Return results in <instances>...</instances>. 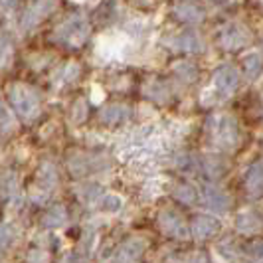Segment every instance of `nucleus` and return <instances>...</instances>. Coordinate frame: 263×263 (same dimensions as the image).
Returning <instances> with one entry per match:
<instances>
[{
  "instance_id": "1",
  "label": "nucleus",
  "mask_w": 263,
  "mask_h": 263,
  "mask_svg": "<svg viewBox=\"0 0 263 263\" xmlns=\"http://www.w3.org/2000/svg\"><path fill=\"white\" fill-rule=\"evenodd\" d=\"M8 101L18 117L32 121L40 113V95L34 87L26 83H12L8 85Z\"/></svg>"
},
{
  "instance_id": "2",
  "label": "nucleus",
  "mask_w": 263,
  "mask_h": 263,
  "mask_svg": "<svg viewBox=\"0 0 263 263\" xmlns=\"http://www.w3.org/2000/svg\"><path fill=\"white\" fill-rule=\"evenodd\" d=\"M55 38L60 40L62 44L69 46V48H79V46H83L87 42V38H89V22L81 14L69 16L67 20H64L58 26Z\"/></svg>"
},
{
  "instance_id": "3",
  "label": "nucleus",
  "mask_w": 263,
  "mask_h": 263,
  "mask_svg": "<svg viewBox=\"0 0 263 263\" xmlns=\"http://www.w3.org/2000/svg\"><path fill=\"white\" fill-rule=\"evenodd\" d=\"M212 137L214 143L224 148V151H234L239 143V127L237 121L228 113H220L212 119Z\"/></svg>"
},
{
  "instance_id": "4",
  "label": "nucleus",
  "mask_w": 263,
  "mask_h": 263,
  "mask_svg": "<svg viewBox=\"0 0 263 263\" xmlns=\"http://www.w3.org/2000/svg\"><path fill=\"white\" fill-rule=\"evenodd\" d=\"M218 38H220V44H222L224 50L237 52V50H241L243 46L250 44V32L237 22H228L222 26Z\"/></svg>"
},
{
  "instance_id": "5",
  "label": "nucleus",
  "mask_w": 263,
  "mask_h": 263,
  "mask_svg": "<svg viewBox=\"0 0 263 263\" xmlns=\"http://www.w3.org/2000/svg\"><path fill=\"white\" fill-rule=\"evenodd\" d=\"M55 8V0H34L22 14V30L30 32L38 26L44 18H48Z\"/></svg>"
},
{
  "instance_id": "6",
  "label": "nucleus",
  "mask_w": 263,
  "mask_h": 263,
  "mask_svg": "<svg viewBox=\"0 0 263 263\" xmlns=\"http://www.w3.org/2000/svg\"><path fill=\"white\" fill-rule=\"evenodd\" d=\"M212 83H214V89L218 93H222V95H232V93H236L237 85H239V73H237V69L234 66L224 64V66L214 69Z\"/></svg>"
},
{
  "instance_id": "7",
  "label": "nucleus",
  "mask_w": 263,
  "mask_h": 263,
  "mask_svg": "<svg viewBox=\"0 0 263 263\" xmlns=\"http://www.w3.org/2000/svg\"><path fill=\"white\" fill-rule=\"evenodd\" d=\"M145 248L146 243L143 237H131V239H127V241L121 243V248H119L113 263H141Z\"/></svg>"
},
{
  "instance_id": "8",
  "label": "nucleus",
  "mask_w": 263,
  "mask_h": 263,
  "mask_svg": "<svg viewBox=\"0 0 263 263\" xmlns=\"http://www.w3.org/2000/svg\"><path fill=\"white\" fill-rule=\"evenodd\" d=\"M166 44L171 48H174L176 52H182V53H200L204 50L202 38L198 36L196 32H180V34L172 36Z\"/></svg>"
},
{
  "instance_id": "9",
  "label": "nucleus",
  "mask_w": 263,
  "mask_h": 263,
  "mask_svg": "<svg viewBox=\"0 0 263 263\" xmlns=\"http://www.w3.org/2000/svg\"><path fill=\"white\" fill-rule=\"evenodd\" d=\"M220 228H222L220 220H216L214 216H196L192 220V226H190V234L200 241H204V239H210L212 236H216L220 232Z\"/></svg>"
},
{
  "instance_id": "10",
  "label": "nucleus",
  "mask_w": 263,
  "mask_h": 263,
  "mask_svg": "<svg viewBox=\"0 0 263 263\" xmlns=\"http://www.w3.org/2000/svg\"><path fill=\"white\" fill-rule=\"evenodd\" d=\"M202 200L216 214H224L230 208V198H228V194L214 184H206L202 188Z\"/></svg>"
},
{
  "instance_id": "11",
  "label": "nucleus",
  "mask_w": 263,
  "mask_h": 263,
  "mask_svg": "<svg viewBox=\"0 0 263 263\" xmlns=\"http://www.w3.org/2000/svg\"><path fill=\"white\" fill-rule=\"evenodd\" d=\"M158 224H160L162 232H164L166 236H172V237H186L188 236V230H186L182 218H180L174 210H162L160 212Z\"/></svg>"
},
{
  "instance_id": "12",
  "label": "nucleus",
  "mask_w": 263,
  "mask_h": 263,
  "mask_svg": "<svg viewBox=\"0 0 263 263\" xmlns=\"http://www.w3.org/2000/svg\"><path fill=\"white\" fill-rule=\"evenodd\" d=\"M174 16L184 24H200L206 18V12L200 4L186 0V2H180L174 6Z\"/></svg>"
},
{
  "instance_id": "13",
  "label": "nucleus",
  "mask_w": 263,
  "mask_h": 263,
  "mask_svg": "<svg viewBox=\"0 0 263 263\" xmlns=\"http://www.w3.org/2000/svg\"><path fill=\"white\" fill-rule=\"evenodd\" d=\"M129 117H131V109L127 105H121V103L107 105L101 111V121L105 125H121V123H127Z\"/></svg>"
},
{
  "instance_id": "14",
  "label": "nucleus",
  "mask_w": 263,
  "mask_h": 263,
  "mask_svg": "<svg viewBox=\"0 0 263 263\" xmlns=\"http://www.w3.org/2000/svg\"><path fill=\"white\" fill-rule=\"evenodd\" d=\"M58 184V172L53 168V164L50 162H44L40 164V171H38V188H42L44 194L52 192L53 188Z\"/></svg>"
},
{
  "instance_id": "15",
  "label": "nucleus",
  "mask_w": 263,
  "mask_h": 263,
  "mask_svg": "<svg viewBox=\"0 0 263 263\" xmlns=\"http://www.w3.org/2000/svg\"><path fill=\"white\" fill-rule=\"evenodd\" d=\"M67 222V210L64 204H58L46 212V216L42 218V226L48 230H58Z\"/></svg>"
},
{
  "instance_id": "16",
  "label": "nucleus",
  "mask_w": 263,
  "mask_h": 263,
  "mask_svg": "<svg viewBox=\"0 0 263 263\" xmlns=\"http://www.w3.org/2000/svg\"><path fill=\"white\" fill-rule=\"evenodd\" d=\"M246 188L251 194H261L263 192V158L257 160L246 174Z\"/></svg>"
},
{
  "instance_id": "17",
  "label": "nucleus",
  "mask_w": 263,
  "mask_h": 263,
  "mask_svg": "<svg viewBox=\"0 0 263 263\" xmlns=\"http://www.w3.org/2000/svg\"><path fill=\"white\" fill-rule=\"evenodd\" d=\"M236 228L243 234H253L261 228V220L253 212H241L236 220Z\"/></svg>"
},
{
  "instance_id": "18",
  "label": "nucleus",
  "mask_w": 263,
  "mask_h": 263,
  "mask_svg": "<svg viewBox=\"0 0 263 263\" xmlns=\"http://www.w3.org/2000/svg\"><path fill=\"white\" fill-rule=\"evenodd\" d=\"M14 58L12 38L6 32H0V67H8Z\"/></svg>"
},
{
  "instance_id": "19",
  "label": "nucleus",
  "mask_w": 263,
  "mask_h": 263,
  "mask_svg": "<svg viewBox=\"0 0 263 263\" xmlns=\"http://www.w3.org/2000/svg\"><path fill=\"white\" fill-rule=\"evenodd\" d=\"M172 71L180 79H184L186 83H192V81H196V78H198V67L194 66L192 62H186V60L174 64V66H172Z\"/></svg>"
},
{
  "instance_id": "20",
  "label": "nucleus",
  "mask_w": 263,
  "mask_h": 263,
  "mask_svg": "<svg viewBox=\"0 0 263 263\" xmlns=\"http://www.w3.org/2000/svg\"><path fill=\"white\" fill-rule=\"evenodd\" d=\"M261 67H263V60L257 52L248 53V55L243 58V69H246V76L250 79L257 78V76L261 73Z\"/></svg>"
},
{
  "instance_id": "21",
  "label": "nucleus",
  "mask_w": 263,
  "mask_h": 263,
  "mask_svg": "<svg viewBox=\"0 0 263 263\" xmlns=\"http://www.w3.org/2000/svg\"><path fill=\"white\" fill-rule=\"evenodd\" d=\"M172 196L176 198L180 204H186V206H192L194 202H196V190L192 188L190 184H176L174 186V190H172Z\"/></svg>"
},
{
  "instance_id": "22",
  "label": "nucleus",
  "mask_w": 263,
  "mask_h": 263,
  "mask_svg": "<svg viewBox=\"0 0 263 263\" xmlns=\"http://www.w3.org/2000/svg\"><path fill=\"white\" fill-rule=\"evenodd\" d=\"M123 206V198L117 196V194H103L99 196V208L107 214H115V212L121 210Z\"/></svg>"
},
{
  "instance_id": "23",
  "label": "nucleus",
  "mask_w": 263,
  "mask_h": 263,
  "mask_svg": "<svg viewBox=\"0 0 263 263\" xmlns=\"http://www.w3.org/2000/svg\"><path fill=\"white\" fill-rule=\"evenodd\" d=\"M78 78H79L78 64H66V66L60 69V76H58V79H60L62 83H71V81H76Z\"/></svg>"
},
{
  "instance_id": "24",
  "label": "nucleus",
  "mask_w": 263,
  "mask_h": 263,
  "mask_svg": "<svg viewBox=\"0 0 263 263\" xmlns=\"http://www.w3.org/2000/svg\"><path fill=\"white\" fill-rule=\"evenodd\" d=\"M14 190H16V176H14L12 172L2 174V178H0V192L8 196V194H12Z\"/></svg>"
},
{
  "instance_id": "25",
  "label": "nucleus",
  "mask_w": 263,
  "mask_h": 263,
  "mask_svg": "<svg viewBox=\"0 0 263 263\" xmlns=\"http://www.w3.org/2000/svg\"><path fill=\"white\" fill-rule=\"evenodd\" d=\"M78 194L83 202H93V200H99V196H101V188H99L97 184H91V188L85 186V188L78 190Z\"/></svg>"
},
{
  "instance_id": "26",
  "label": "nucleus",
  "mask_w": 263,
  "mask_h": 263,
  "mask_svg": "<svg viewBox=\"0 0 263 263\" xmlns=\"http://www.w3.org/2000/svg\"><path fill=\"white\" fill-rule=\"evenodd\" d=\"M26 259L28 263H48L50 261V253L46 250H42V248H32L28 251Z\"/></svg>"
},
{
  "instance_id": "27",
  "label": "nucleus",
  "mask_w": 263,
  "mask_h": 263,
  "mask_svg": "<svg viewBox=\"0 0 263 263\" xmlns=\"http://www.w3.org/2000/svg\"><path fill=\"white\" fill-rule=\"evenodd\" d=\"M12 243V232L8 226H0V251H6Z\"/></svg>"
},
{
  "instance_id": "28",
  "label": "nucleus",
  "mask_w": 263,
  "mask_h": 263,
  "mask_svg": "<svg viewBox=\"0 0 263 263\" xmlns=\"http://www.w3.org/2000/svg\"><path fill=\"white\" fill-rule=\"evenodd\" d=\"M253 257H257V259H261L263 257V241H255V243H251L250 248H248Z\"/></svg>"
},
{
  "instance_id": "29",
  "label": "nucleus",
  "mask_w": 263,
  "mask_h": 263,
  "mask_svg": "<svg viewBox=\"0 0 263 263\" xmlns=\"http://www.w3.org/2000/svg\"><path fill=\"white\" fill-rule=\"evenodd\" d=\"M76 109H78V117H73V121H76V123H81V121L85 119V105H83V101H78Z\"/></svg>"
},
{
  "instance_id": "30",
  "label": "nucleus",
  "mask_w": 263,
  "mask_h": 263,
  "mask_svg": "<svg viewBox=\"0 0 263 263\" xmlns=\"http://www.w3.org/2000/svg\"><path fill=\"white\" fill-rule=\"evenodd\" d=\"M16 4H18V0H0L2 10H12V8H16Z\"/></svg>"
},
{
  "instance_id": "31",
  "label": "nucleus",
  "mask_w": 263,
  "mask_h": 263,
  "mask_svg": "<svg viewBox=\"0 0 263 263\" xmlns=\"http://www.w3.org/2000/svg\"><path fill=\"white\" fill-rule=\"evenodd\" d=\"M0 117H6V107L2 103V97H0Z\"/></svg>"
},
{
  "instance_id": "32",
  "label": "nucleus",
  "mask_w": 263,
  "mask_h": 263,
  "mask_svg": "<svg viewBox=\"0 0 263 263\" xmlns=\"http://www.w3.org/2000/svg\"><path fill=\"white\" fill-rule=\"evenodd\" d=\"M212 4H216V6H222V4H226L228 0H210Z\"/></svg>"
}]
</instances>
